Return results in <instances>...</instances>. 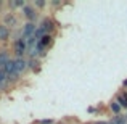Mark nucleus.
<instances>
[{
	"label": "nucleus",
	"mask_w": 127,
	"mask_h": 124,
	"mask_svg": "<svg viewBox=\"0 0 127 124\" xmlns=\"http://www.w3.org/2000/svg\"><path fill=\"white\" fill-rule=\"evenodd\" d=\"M13 50H15V55L16 58H23L26 52H28V45H26V41L24 39H16V42L13 43Z\"/></svg>",
	"instance_id": "f257e3e1"
},
{
	"label": "nucleus",
	"mask_w": 127,
	"mask_h": 124,
	"mask_svg": "<svg viewBox=\"0 0 127 124\" xmlns=\"http://www.w3.org/2000/svg\"><path fill=\"white\" fill-rule=\"evenodd\" d=\"M23 15L28 19V23H34L35 19H37V10L31 5H26L24 8H23Z\"/></svg>",
	"instance_id": "f03ea898"
},
{
	"label": "nucleus",
	"mask_w": 127,
	"mask_h": 124,
	"mask_svg": "<svg viewBox=\"0 0 127 124\" xmlns=\"http://www.w3.org/2000/svg\"><path fill=\"white\" fill-rule=\"evenodd\" d=\"M39 28H40L45 34H52V32L55 31V21H53L52 18H43L42 19V24L39 26Z\"/></svg>",
	"instance_id": "7ed1b4c3"
},
{
	"label": "nucleus",
	"mask_w": 127,
	"mask_h": 124,
	"mask_svg": "<svg viewBox=\"0 0 127 124\" xmlns=\"http://www.w3.org/2000/svg\"><path fill=\"white\" fill-rule=\"evenodd\" d=\"M3 24L8 29L16 28V26H18V16H16L15 13H6V15L3 16Z\"/></svg>",
	"instance_id": "20e7f679"
},
{
	"label": "nucleus",
	"mask_w": 127,
	"mask_h": 124,
	"mask_svg": "<svg viewBox=\"0 0 127 124\" xmlns=\"http://www.w3.org/2000/svg\"><path fill=\"white\" fill-rule=\"evenodd\" d=\"M35 31H37V26H35V23H26L24 28H23V39H29L32 37V36L35 34Z\"/></svg>",
	"instance_id": "39448f33"
},
{
	"label": "nucleus",
	"mask_w": 127,
	"mask_h": 124,
	"mask_svg": "<svg viewBox=\"0 0 127 124\" xmlns=\"http://www.w3.org/2000/svg\"><path fill=\"white\" fill-rule=\"evenodd\" d=\"M26 69H28V60L26 58H15V71L21 76Z\"/></svg>",
	"instance_id": "423d86ee"
},
{
	"label": "nucleus",
	"mask_w": 127,
	"mask_h": 124,
	"mask_svg": "<svg viewBox=\"0 0 127 124\" xmlns=\"http://www.w3.org/2000/svg\"><path fill=\"white\" fill-rule=\"evenodd\" d=\"M10 34H11V29H8L3 23H0V42H6L10 39Z\"/></svg>",
	"instance_id": "0eeeda50"
},
{
	"label": "nucleus",
	"mask_w": 127,
	"mask_h": 124,
	"mask_svg": "<svg viewBox=\"0 0 127 124\" xmlns=\"http://www.w3.org/2000/svg\"><path fill=\"white\" fill-rule=\"evenodd\" d=\"M116 102L119 103V106H121L122 110H127V92H119L118 95H116Z\"/></svg>",
	"instance_id": "6e6552de"
},
{
	"label": "nucleus",
	"mask_w": 127,
	"mask_h": 124,
	"mask_svg": "<svg viewBox=\"0 0 127 124\" xmlns=\"http://www.w3.org/2000/svg\"><path fill=\"white\" fill-rule=\"evenodd\" d=\"M10 60H11L10 58V53L6 52V50H0V69H3V66H5Z\"/></svg>",
	"instance_id": "1a4fd4ad"
},
{
	"label": "nucleus",
	"mask_w": 127,
	"mask_h": 124,
	"mask_svg": "<svg viewBox=\"0 0 127 124\" xmlns=\"http://www.w3.org/2000/svg\"><path fill=\"white\" fill-rule=\"evenodd\" d=\"M109 124H127V118L126 116H121V115H116L109 119Z\"/></svg>",
	"instance_id": "9d476101"
},
{
	"label": "nucleus",
	"mask_w": 127,
	"mask_h": 124,
	"mask_svg": "<svg viewBox=\"0 0 127 124\" xmlns=\"http://www.w3.org/2000/svg\"><path fill=\"white\" fill-rule=\"evenodd\" d=\"M40 61H39L37 58H29L28 60V68H31L32 71H39V68H40Z\"/></svg>",
	"instance_id": "9b49d317"
},
{
	"label": "nucleus",
	"mask_w": 127,
	"mask_h": 124,
	"mask_svg": "<svg viewBox=\"0 0 127 124\" xmlns=\"http://www.w3.org/2000/svg\"><path fill=\"white\" fill-rule=\"evenodd\" d=\"M3 71H5L8 76L11 74V73H15V60H10V61L3 66Z\"/></svg>",
	"instance_id": "f8f14e48"
},
{
	"label": "nucleus",
	"mask_w": 127,
	"mask_h": 124,
	"mask_svg": "<svg viewBox=\"0 0 127 124\" xmlns=\"http://www.w3.org/2000/svg\"><path fill=\"white\" fill-rule=\"evenodd\" d=\"M109 110H111V111L114 113V116H116V115H121V111H122V108L119 106V103L116 102V100H114V102H111V103H109Z\"/></svg>",
	"instance_id": "ddd939ff"
},
{
	"label": "nucleus",
	"mask_w": 127,
	"mask_h": 124,
	"mask_svg": "<svg viewBox=\"0 0 127 124\" xmlns=\"http://www.w3.org/2000/svg\"><path fill=\"white\" fill-rule=\"evenodd\" d=\"M10 6H11V8H19V6H21V8H24L26 3L23 2V0H15V2H10Z\"/></svg>",
	"instance_id": "4468645a"
},
{
	"label": "nucleus",
	"mask_w": 127,
	"mask_h": 124,
	"mask_svg": "<svg viewBox=\"0 0 127 124\" xmlns=\"http://www.w3.org/2000/svg\"><path fill=\"white\" fill-rule=\"evenodd\" d=\"M37 124H55V123H53V119H39Z\"/></svg>",
	"instance_id": "2eb2a0df"
},
{
	"label": "nucleus",
	"mask_w": 127,
	"mask_h": 124,
	"mask_svg": "<svg viewBox=\"0 0 127 124\" xmlns=\"http://www.w3.org/2000/svg\"><path fill=\"white\" fill-rule=\"evenodd\" d=\"M35 6H37V8H43V6H45V2H43V0H37V2L34 3V8Z\"/></svg>",
	"instance_id": "dca6fc26"
},
{
	"label": "nucleus",
	"mask_w": 127,
	"mask_h": 124,
	"mask_svg": "<svg viewBox=\"0 0 127 124\" xmlns=\"http://www.w3.org/2000/svg\"><path fill=\"white\" fill-rule=\"evenodd\" d=\"M93 124H109V121H96V123H93Z\"/></svg>",
	"instance_id": "f3484780"
},
{
	"label": "nucleus",
	"mask_w": 127,
	"mask_h": 124,
	"mask_svg": "<svg viewBox=\"0 0 127 124\" xmlns=\"http://www.w3.org/2000/svg\"><path fill=\"white\" fill-rule=\"evenodd\" d=\"M122 85H124L126 89H127V79H126V81H124V84H122Z\"/></svg>",
	"instance_id": "a211bd4d"
},
{
	"label": "nucleus",
	"mask_w": 127,
	"mask_h": 124,
	"mask_svg": "<svg viewBox=\"0 0 127 124\" xmlns=\"http://www.w3.org/2000/svg\"><path fill=\"white\" fill-rule=\"evenodd\" d=\"M60 124H63V123H60Z\"/></svg>",
	"instance_id": "6ab92c4d"
}]
</instances>
